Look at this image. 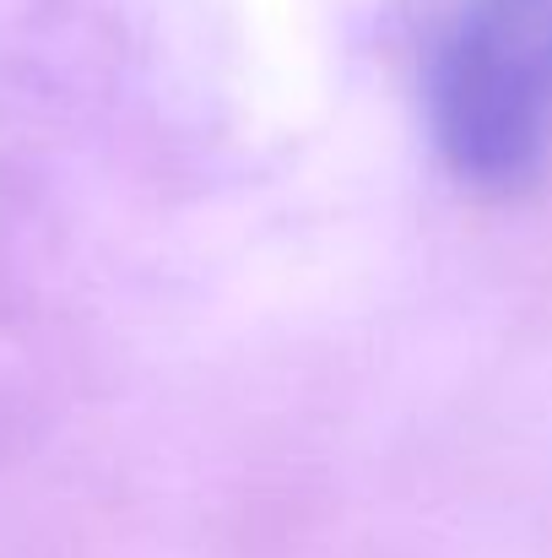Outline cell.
Masks as SVG:
<instances>
[{"label":"cell","instance_id":"obj_1","mask_svg":"<svg viewBox=\"0 0 552 558\" xmlns=\"http://www.w3.org/2000/svg\"><path fill=\"white\" fill-rule=\"evenodd\" d=\"M433 147L477 190L526 185L552 153V0H466L428 71Z\"/></svg>","mask_w":552,"mask_h":558}]
</instances>
